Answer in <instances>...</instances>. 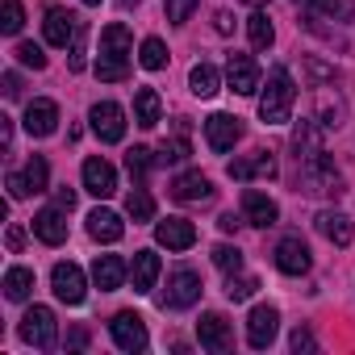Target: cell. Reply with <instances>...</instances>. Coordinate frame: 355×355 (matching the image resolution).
Listing matches in <instances>:
<instances>
[{
    "label": "cell",
    "instance_id": "21",
    "mask_svg": "<svg viewBox=\"0 0 355 355\" xmlns=\"http://www.w3.org/2000/svg\"><path fill=\"white\" fill-rule=\"evenodd\" d=\"M171 197L180 201V205H197V201H209L214 197V180L201 171H184V175H175L171 180Z\"/></svg>",
    "mask_w": 355,
    "mask_h": 355
},
{
    "label": "cell",
    "instance_id": "25",
    "mask_svg": "<svg viewBox=\"0 0 355 355\" xmlns=\"http://www.w3.org/2000/svg\"><path fill=\"white\" fill-rule=\"evenodd\" d=\"M322 125H318V117H305V121H297V130H293V159H309V155H322L326 146H322Z\"/></svg>",
    "mask_w": 355,
    "mask_h": 355
},
{
    "label": "cell",
    "instance_id": "24",
    "mask_svg": "<svg viewBox=\"0 0 355 355\" xmlns=\"http://www.w3.org/2000/svg\"><path fill=\"white\" fill-rule=\"evenodd\" d=\"M125 276H130V263H125L121 255H96V263H92V284H96L101 293L121 288Z\"/></svg>",
    "mask_w": 355,
    "mask_h": 355
},
{
    "label": "cell",
    "instance_id": "17",
    "mask_svg": "<svg viewBox=\"0 0 355 355\" xmlns=\"http://www.w3.org/2000/svg\"><path fill=\"white\" fill-rule=\"evenodd\" d=\"M243 222H247V226L268 230V226H276V222H280V205H276L268 193L247 189V193H243Z\"/></svg>",
    "mask_w": 355,
    "mask_h": 355
},
{
    "label": "cell",
    "instance_id": "5",
    "mask_svg": "<svg viewBox=\"0 0 355 355\" xmlns=\"http://www.w3.org/2000/svg\"><path fill=\"white\" fill-rule=\"evenodd\" d=\"M5 184H9V197H13V201H26V197H34V193H46V184H51V163H46L42 155H30L21 171H9Z\"/></svg>",
    "mask_w": 355,
    "mask_h": 355
},
{
    "label": "cell",
    "instance_id": "32",
    "mask_svg": "<svg viewBox=\"0 0 355 355\" xmlns=\"http://www.w3.org/2000/svg\"><path fill=\"white\" fill-rule=\"evenodd\" d=\"M34 293V272L30 268H9L5 272V297L9 301H26Z\"/></svg>",
    "mask_w": 355,
    "mask_h": 355
},
{
    "label": "cell",
    "instance_id": "27",
    "mask_svg": "<svg viewBox=\"0 0 355 355\" xmlns=\"http://www.w3.org/2000/svg\"><path fill=\"white\" fill-rule=\"evenodd\" d=\"M155 280H159V255L155 251H134V259H130V284H134V293H150Z\"/></svg>",
    "mask_w": 355,
    "mask_h": 355
},
{
    "label": "cell",
    "instance_id": "47",
    "mask_svg": "<svg viewBox=\"0 0 355 355\" xmlns=\"http://www.w3.org/2000/svg\"><path fill=\"white\" fill-rule=\"evenodd\" d=\"M5 96H21V76L17 71H5Z\"/></svg>",
    "mask_w": 355,
    "mask_h": 355
},
{
    "label": "cell",
    "instance_id": "44",
    "mask_svg": "<svg viewBox=\"0 0 355 355\" xmlns=\"http://www.w3.org/2000/svg\"><path fill=\"white\" fill-rule=\"evenodd\" d=\"M55 205L71 214V209H76V189H67V184H63V189H55Z\"/></svg>",
    "mask_w": 355,
    "mask_h": 355
},
{
    "label": "cell",
    "instance_id": "15",
    "mask_svg": "<svg viewBox=\"0 0 355 355\" xmlns=\"http://www.w3.org/2000/svg\"><path fill=\"white\" fill-rule=\"evenodd\" d=\"M197 338H201V347L214 351V355H226V351L234 347V330H230V322H226L222 313H201Z\"/></svg>",
    "mask_w": 355,
    "mask_h": 355
},
{
    "label": "cell",
    "instance_id": "50",
    "mask_svg": "<svg viewBox=\"0 0 355 355\" xmlns=\"http://www.w3.org/2000/svg\"><path fill=\"white\" fill-rule=\"evenodd\" d=\"M88 343V330H71V338H67V347H84Z\"/></svg>",
    "mask_w": 355,
    "mask_h": 355
},
{
    "label": "cell",
    "instance_id": "12",
    "mask_svg": "<svg viewBox=\"0 0 355 355\" xmlns=\"http://www.w3.org/2000/svg\"><path fill=\"white\" fill-rule=\"evenodd\" d=\"M276 268L284 276H305L313 268V255H309V247H305L301 234H288V239L276 243Z\"/></svg>",
    "mask_w": 355,
    "mask_h": 355
},
{
    "label": "cell",
    "instance_id": "10",
    "mask_svg": "<svg viewBox=\"0 0 355 355\" xmlns=\"http://www.w3.org/2000/svg\"><path fill=\"white\" fill-rule=\"evenodd\" d=\"M276 330H280V309L276 305H255L251 318H247V343L255 351H268L276 343Z\"/></svg>",
    "mask_w": 355,
    "mask_h": 355
},
{
    "label": "cell",
    "instance_id": "9",
    "mask_svg": "<svg viewBox=\"0 0 355 355\" xmlns=\"http://www.w3.org/2000/svg\"><path fill=\"white\" fill-rule=\"evenodd\" d=\"M88 121H92V134H96L101 142H109V146L125 138V109L113 105V101H96L92 113H88Z\"/></svg>",
    "mask_w": 355,
    "mask_h": 355
},
{
    "label": "cell",
    "instance_id": "3",
    "mask_svg": "<svg viewBox=\"0 0 355 355\" xmlns=\"http://www.w3.org/2000/svg\"><path fill=\"white\" fill-rule=\"evenodd\" d=\"M293 105H297L293 71L288 67H272L268 71V88H259V117H263V125H284L293 117Z\"/></svg>",
    "mask_w": 355,
    "mask_h": 355
},
{
    "label": "cell",
    "instance_id": "43",
    "mask_svg": "<svg viewBox=\"0 0 355 355\" xmlns=\"http://www.w3.org/2000/svg\"><path fill=\"white\" fill-rule=\"evenodd\" d=\"M288 343H293V351H297V355H309V351H318V338H313V330H309V326H297Z\"/></svg>",
    "mask_w": 355,
    "mask_h": 355
},
{
    "label": "cell",
    "instance_id": "13",
    "mask_svg": "<svg viewBox=\"0 0 355 355\" xmlns=\"http://www.w3.org/2000/svg\"><path fill=\"white\" fill-rule=\"evenodd\" d=\"M80 175H84V189H88L92 197H101V201L117 193V171H113V163H109V159H101V155L84 159Z\"/></svg>",
    "mask_w": 355,
    "mask_h": 355
},
{
    "label": "cell",
    "instance_id": "41",
    "mask_svg": "<svg viewBox=\"0 0 355 355\" xmlns=\"http://www.w3.org/2000/svg\"><path fill=\"white\" fill-rule=\"evenodd\" d=\"M67 67L71 71H84L88 67V26H80V34L71 42V55H67Z\"/></svg>",
    "mask_w": 355,
    "mask_h": 355
},
{
    "label": "cell",
    "instance_id": "16",
    "mask_svg": "<svg viewBox=\"0 0 355 355\" xmlns=\"http://www.w3.org/2000/svg\"><path fill=\"white\" fill-rule=\"evenodd\" d=\"M226 171H230V180H276V175H280L272 150H255L247 159H234Z\"/></svg>",
    "mask_w": 355,
    "mask_h": 355
},
{
    "label": "cell",
    "instance_id": "45",
    "mask_svg": "<svg viewBox=\"0 0 355 355\" xmlns=\"http://www.w3.org/2000/svg\"><path fill=\"white\" fill-rule=\"evenodd\" d=\"M5 247H9V251H21V247H26V230H21V226H9Z\"/></svg>",
    "mask_w": 355,
    "mask_h": 355
},
{
    "label": "cell",
    "instance_id": "28",
    "mask_svg": "<svg viewBox=\"0 0 355 355\" xmlns=\"http://www.w3.org/2000/svg\"><path fill=\"white\" fill-rule=\"evenodd\" d=\"M88 234H92L96 243H121L125 222H121L113 209H92V214H88Z\"/></svg>",
    "mask_w": 355,
    "mask_h": 355
},
{
    "label": "cell",
    "instance_id": "2",
    "mask_svg": "<svg viewBox=\"0 0 355 355\" xmlns=\"http://www.w3.org/2000/svg\"><path fill=\"white\" fill-rule=\"evenodd\" d=\"M297 193H305V197H343L347 193L343 171L334 167V159L326 150L309 155V159H297Z\"/></svg>",
    "mask_w": 355,
    "mask_h": 355
},
{
    "label": "cell",
    "instance_id": "42",
    "mask_svg": "<svg viewBox=\"0 0 355 355\" xmlns=\"http://www.w3.org/2000/svg\"><path fill=\"white\" fill-rule=\"evenodd\" d=\"M13 55H17V63H21V67H34V71H42V67H46V55H42V46H34V42H21Z\"/></svg>",
    "mask_w": 355,
    "mask_h": 355
},
{
    "label": "cell",
    "instance_id": "11",
    "mask_svg": "<svg viewBox=\"0 0 355 355\" xmlns=\"http://www.w3.org/2000/svg\"><path fill=\"white\" fill-rule=\"evenodd\" d=\"M239 138H243V117H230V113L205 117V142H209V150L226 155V150H234Z\"/></svg>",
    "mask_w": 355,
    "mask_h": 355
},
{
    "label": "cell",
    "instance_id": "23",
    "mask_svg": "<svg viewBox=\"0 0 355 355\" xmlns=\"http://www.w3.org/2000/svg\"><path fill=\"white\" fill-rule=\"evenodd\" d=\"M34 234H38L46 247H59V243H67V209H59V205H46V209H38V214H34Z\"/></svg>",
    "mask_w": 355,
    "mask_h": 355
},
{
    "label": "cell",
    "instance_id": "53",
    "mask_svg": "<svg viewBox=\"0 0 355 355\" xmlns=\"http://www.w3.org/2000/svg\"><path fill=\"white\" fill-rule=\"evenodd\" d=\"M293 5H301V9H309V5H313V0H293Z\"/></svg>",
    "mask_w": 355,
    "mask_h": 355
},
{
    "label": "cell",
    "instance_id": "31",
    "mask_svg": "<svg viewBox=\"0 0 355 355\" xmlns=\"http://www.w3.org/2000/svg\"><path fill=\"white\" fill-rule=\"evenodd\" d=\"M309 17H326V21H351L355 17V0H313Z\"/></svg>",
    "mask_w": 355,
    "mask_h": 355
},
{
    "label": "cell",
    "instance_id": "6",
    "mask_svg": "<svg viewBox=\"0 0 355 355\" xmlns=\"http://www.w3.org/2000/svg\"><path fill=\"white\" fill-rule=\"evenodd\" d=\"M21 338L34 347V351H51L55 338H59V322H55V309L51 305H30L26 318H21Z\"/></svg>",
    "mask_w": 355,
    "mask_h": 355
},
{
    "label": "cell",
    "instance_id": "30",
    "mask_svg": "<svg viewBox=\"0 0 355 355\" xmlns=\"http://www.w3.org/2000/svg\"><path fill=\"white\" fill-rule=\"evenodd\" d=\"M189 88H193V96H201V101L218 96V88H222L218 67H214V63H197V67L189 71Z\"/></svg>",
    "mask_w": 355,
    "mask_h": 355
},
{
    "label": "cell",
    "instance_id": "46",
    "mask_svg": "<svg viewBox=\"0 0 355 355\" xmlns=\"http://www.w3.org/2000/svg\"><path fill=\"white\" fill-rule=\"evenodd\" d=\"M214 30H218V34H230V30H234V17H230L226 9H222V13H214Z\"/></svg>",
    "mask_w": 355,
    "mask_h": 355
},
{
    "label": "cell",
    "instance_id": "39",
    "mask_svg": "<svg viewBox=\"0 0 355 355\" xmlns=\"http://www.w3.org/2000/svg\"><path fill=\"white\" fill-rule=\"evenodd\" d=\"M21 26H26L21 0H5V9H0V34H21Z\"/></svg>",
    "mask_w": 355,
    "mask_h": 355
},
{
    "label": "cell",
    "instance_id": "18",
    "mask_svg": "<svg viewBox=\"0 0 355 355\" xmlns=\"http://www.w3.org/2000/svg\"><path fill=\"white\" fill-rule=\"evenodd\" d=\"M155 239L167 251H189L197 243V226L189 218H163V222H155Z\"/></svg>",
    "mask_w": 355,
    "mask_h": 355
},
{
    "label": "cell",
    "instance_id": "52",
    "mask_svg": "<svg viewBox=\"0 0 355 355\" xmlns=\"http://www.w3.org/2000/svg\"><path fill=\"white\" fill-rule=\"evenodd\" d=\"M243 5H255V9H259V5H268V0H243Z\"/></svg>",
    "mask_w": 355,
    "mask_h": 355
},
{
    "label": "cell",
    "instance_id": "34",
    "mask_svg": "<svg viewBox=\"0 0 355 355\" xmlns=\"http://www.w3.org/2000/svg\"><path fill=\"white\" fill-rule=\"evenodd\" d=\"M125 214H130L134 222H150V218H155V201H150V193H146L142 184L130 189V197H125Z\"/></svg>",
    "mask_w": 355,
    "mask_h": 355
},
{
    "label": "cell",
    "instance_id": "36",
    "mask_svg": "<svg viewBox=\"0 0 355 355\" xmlns=\"http://www.w3.org/2000/svg\"><path fill=\"white\" fill-rule=\"evenodd\" d=\"M138 63H142L146 71H163V67H167V46H163L159 38H142V46H138Z\"/></svg>",
    "mask_w": 355,
    "mask_h": 355
},
{
    "label": "cell",
    "instance_id": "22",
    "mask_svg": "<svg viewBox=\"0 0 355 355\" xmlns=\"http://www.w3.org/2000/svg\"><path fill=\"white\" fill-rule=\"evenodd\" d=\"M80 26H84V21H80L76 13H67V9H51L46 21H42V34H46L51 46H71L76 34H80Z\"/></svg>",
    "mask_w": 355,
    "mask_h": 355
},
{
    "label": "cell",
    "instance_id": "26",
    "mask_svg": "<svg viewBox=\"0 0 355 355\" xmlns=\"http://www.w3.org/2000/svg\"><path fill=\"white\" fill-rule=\"evenodd\" d=\"M313 226H318V234L326 239V243H334V247H347L351 243V218L347 214H338V209H322L318 218H313Z\"/></svg>",
    "mask_w": 355,
    "mask_h": 355
},
{
    "label": "cell",
    "instance_id": "8",
    "mask_svg": "<svg viewBox=\"0 0 355 355\" xmlns=\"http://www.w3.org/2000/svg\"><path fill=\"white\" fill-rule=\"evenodd\" d=\"M226 84H230V92H239V96H255L259 88H263V76H259V63L251 59V55H230L226 59Z\"/></svg>",
    "mask_w": 355,
    "mask_h": 355
},
{
    "label": "cell",
    "instance_id": "35",
    "mask_svg": "<svg viewBox=\"0 0 355 355\" xmlns=\"http://www.w3.org/2000/svg\"><path fill=\"white\" fill-rule=\"evenodd\" d=\"M155 163H159V159H155L150 146H134V150H125V167H130V175H134V184L146 180V171H150Z\"/></svg>",
    "mask_w": 355,
    "mask_h": 355
},
{
    "label": "cell",
    "instance_id": "51",
    "mask_svg": "<svg viewBox=\"0 0 355 355\" xmlns=\"http://www.w3.org/2000/svg\"><path fill=\"white\" fill-rule=\"evenodd\" d=\"M117 5H121V9H138V5H142V0H117Z\"/></svg>",
    "mask_w": 355,
    "mask_h": 355
},
{
    "label": "cell",
    "instance_id": "48",
    "mask_svg": "<svg viewBox=\"0 0 355 355\" xmlns=\"http://www.w3.org/2000/svg\"><path fill=\"white\" fill-rule=\"evenodd\" d=\"M218 226H222L226 234H234V230L243 226V218H234V214H222V218H218Z\"/></svg>",
    "mask_w": 355,
    "mask_h": 355
},
{
    "label": "cell",
    "instance_id": "1",
    "mask_svg": "<svg viewBox=\"0 0 355 355\" xmlns=\"http://www.w3.org/2000/svg\"><path fill=\"white\" fill-rule=\"evenodd\" d=\"M130 59H134V38L121 21L101 30V55H96V76L105 84H117L130 76Z\"/></svg>",
    "mask_w": 355,
    "mask_h": 355
},
{
    "label": "cell",
    "instance_id": "38",
    "mask_svg": "<svg viewBox=\"0 0 355 355\" xmlns=\"http://www.w3.org/2000/svg\"><path fill=\"white\" fill-rule=\"evenodd\" d=\"M255 288H259V280L255 276H243V272H234V276H226V297L239 305V301H251L255 297Z\"/></svg>",
    "mask_w": 355,
    "mask_h": 355
},
{
    "label": "cell",
    "instance_id": "49",
    "mask_svg": "<svg viewBox=\"0 0 355 355\" xmlns=\"http://www.w3.org/2000/svg\"><path fill=\"white\" fill-rule=\"evenodd\" d=\"M0 142H13V117H0Z\"/></svg>",
    "mask_w": 355,
    "mask_h": 355
},
{
    "label": "cell",
    "instance_id": "4",
    "mask_svg": "<svg viewBox=\"0 0 355 355\" xmlns=\"http://www.w3.org/2000/svg\"><path fill=\"white\" fill-rule=\"evenodd\" d=\"M201 288L205 284L193 268H175V272H167V288L159 293V305L163 309H193L201 301Z\"/></svg>",
    "mask_w": 355,
    "mask_h": 355
},
{
    "label": "cell",
    "instance_id": "40",
    "mask_svg": "<svg viewBox=\"0 0 355 355\" xmlns=\"http://www.w3.org/2000/svg\"><path fill=\"white\" fill-rule=\"evenodd\" d=\"M197 5H201V0H163V13H167L171 26H184L197 13Z\"/></svg>",
    "mask_w": 355,
    "mask_h": 355
},
{
    "label": "cell",
    "instance_id": "37",
    "mask_svg": "<svg viewBox=\"0 0 355 355\" xmlns=\"http://www.w3.org/2000/svg\"><path fill=\"white\" fill-rule=\"evenodd\" d=\"M214 268H218V272H226V276L243 272V251H239V247H230V243H218V247H214Z\"/></svg>",
    "mask_w": 355,
    "mask_h": 355
},
{
    "label": "cell",
    "instance_id": "14",
    "mask_svg": "<svg viewBox=\"0 0 355 355\" xmlns=\"http://www.w3.org/2000/svg\"><path fill=\"white\" fill-rule=\"evenodd\" d=\"M51 288H55V297L59 301H67V305H80L84 297H88V284H84V272L76 268V263H55V272H51Z\"/></svg>",
    "mask_w": 355,
    "mask_h": 355
},
{
    "label": "cell",
    "instance_id": "7",
    "mask_svg": "<svg viewBox=\"0 0 355 355\" xmlns=\"http://www.w3.org/2000/svg\"><path fill=\"white\" fill-rule=\"evenodd\" d=\"M109 334H113V343L121 347V351H130V355H138V351H146V322L134 313V309H121V313H113V322H109Z\"/></svg>",
    "mask_w": 355,
    "mask_h": 355
},
{
    "label": "cell",
    "instance_id": "20",
    "mask_svg": "<svg viewBox=\"0 0 355 355\" xmlns=\"http://www.w3.org/2000/svg\"><path fill=\"white\" fill-rule=\"evenodd\" d=\"M313 117H318V125H322V130H338V125H343L347 105H343V96H338V88H334V80L318 84V109H313Z\"/></svg>",
    "mask_w": 355,
    "mask_h": 355
},
{
    "label": "cell",
    "instance_id": "54",
    "mask_svg": "<svg viewBox=\"0 0 355 355\" xmlns=\"http://www.w3.org/2000/svg\"><path fill=\"white\" fill-rule=\"evenodd\" d=\"M84 5H101V0H84Z\"/></svg>",
    "mask_w": 355,
    "mask_h": 355
},
{
    "label": "cell",
    "instance_id": "19",
    "mask_svg": "<svg viewBox=\"0 0 355 355\" xmlns=\"http://www.w3.org/2000/svg\"><path fill=\"white\" fill-rule=\"evenodd\" d=\"M55 130H59V105L46 101V96L30 101V105H26V134H30V138H51Z\"/></svg>",
    "mask_w": 355,
    "mask_h": 355
},
{
    "label": "cell",
    "instance_id": "33",
    "mask_svg": "<svg viewBox=\"0 0 355 355\" xmlns=\"http://www.w3.org/2000/svg\"><path fill=\"white\" fill-rule=\"evenodd\" d=\"M247 34H251V46H255V51H268V46L276 42V30H272L268 13H259V9L247 17Z\"/></svg>",
    "mask_w": 355,
    "mask_h": 355
},
{
    "label": "cell",
    "instance_id": "29",
    "mask_svg": "<svg viewBox=\"0 0 355 355\" xmlns=\"http://www.w3.org/2000/svg\"><path fill=\"white\" fill-rule=\"evenodd\" d=\"M134 121H138L142 130H155V125L163 121V101H159L155 88H138V92H134Z\"/></svg>",
    "mask_w": 355,
    "mask_h": 355
}]
</instances>
